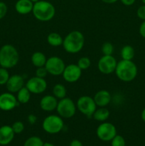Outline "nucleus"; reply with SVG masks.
Instances as JSON below:
<instances>
[{"label": "nucleus", "instance_id": "9", "mask_svg": "<svg viewBox=\"0 0 145 146\" xmlns=\"http://www.w3.org/2000/svg\"><path fill=\"white\" fill-rule=\"evenodd\" d=\"M45 67L48 74L54 76H58L63 74L65 69V64L62 58L53 56L47 58Z\"/></svg>", "mask_w": 145, "mask_h": 146}, {"label": "nucleus", "instance_id": "17", "mask_svg": "<svg viewBox=\"0 0 145 146\" xmlns=\"http://www.w3.org/2000/svg\"><path fill=\"white\" fill-rule=\"evenodd\" d=\"M14 131L10 125H3L0 127V145H9L14 138Z\"/></svg>", "mask_w": 145, "mask_h": 146}, {"label": "nucleus", "instance_id": "35", "mask_svg": "<svg viewBox=\"0 0 145 146\" xmlns=\"http://www.w3.org/2000/svg\"><path fill=\"white\" fill-rule=\"evenodd\" d=\"M139 32L141 36L145 38V21H143L140 24L139 28Z\"/></svg>", "mask_w": 145, "mask_h": 146}, {"label": "nucleus", "instance_id": "29", "mask_svg": "<svg viewBox=\"0 0 145 146\" xmlns=\"http://www.w3.org/2000/svg\"><path fill=\"white\" fill-rule=\"evenodd\" d=\"M111 145L112 146H125L126 145V142L122 135H117V134L112 140L111 141Z\"/></svg>", "mask_w": 145, "mask_h": 146}, {"label": "nucleus", "instance_id": "32", "mask_svg": "<svg viewBox=\"0 0 145 146\" xmlns=\"http://www.w3.org/2000/svg\"><path fill=\"white\" fill-rule=\"evenodd\" d=\"M7 11H8V7L6 3L3 1H0V19H2L7 15Z\"/></svg>", "mask_w": 145, "mask_h": 146}, {"label": "nucleus", "instance_id": "2", "mask_svg": "<svg viewBox=\"0 0 145 146\" xmlns=\"http://www.w3.org/2000/svg\"><path fill=\"white\" fill-rule=\"evenodd\" d=\"M85 45V36L79 31H72L68 33L63 41V47L67 53L77 54L80 52Z\"/></svg>", "mask_w": 145, "mask_h": 146}, {"label": "nucleus", "instance_id": "43", "mask_svg": "<svg viewBox=\"0 0 145 146\" xmlns=\"http://www.w3.org/2000/svg\"><path fill=\"white\" fill-rule=\"evenodd\" d=\"M0 67H1V66H0Z\"/></svg>", "mask_w": 145, "mask_h": 146}, {"label": "nucleus", "instance_id": "16", "mask_svg": "<svg viewBox=\"0 0 145 146\" xmlns=\"http://www.w3.org/2000/svg\"><path fill=\"white\" fill-rule=\"evenodd\" d=\"M93 99L98 107H106L112 101V95L107 90H100L95 94Z\"/></svg>", "mask_w": 145, "mask_h": 146}, {"label": "nucleus", "instance_id": "22", "mask_svg": "<svg viewBox=\"0 0 145 146\" xmlns=\"http://www.w3.org/2000/svg\"><path fill=\"white\" fill-rule=\"evenodd\" d=\"M63 38L58 33L51 32L47 36V42L51 46H61L63 45Z\"/></svg>", "mask_w": 145, "mask_h": 146}, {"label": "nucleus", "instance_id": "27", "mask_svg": "<svg viewBox=\"0 0 145 146\" xmlns=\"http://www.w3.org/2000/svg\"><path fill=\"white\" fill-rule=\"evenodd\" d=\"M9 77L10 75L8 69L0 67V86L6 85Z\"/></svg>", "mask_w": 145, "mask_h": 146}, {"label": "nucleus", "instance_id": "41", "mask_svg": "<svg viewBox=\"0 0 145 146\" xmlns=\"http://www.w3.org/2000/svg\"><path fill=\"white\" fill-rule=\"evenodd\" d=\"M31 1H32L33 3H36V2H37V1H39V0H31Z\"/></svg>", "mask_w": 145, "mask_h": 146}, {"label": "nucleus", "instance_id": "24", "mask_svg": "<svg viewBox=\"0 0 145 146\" xmlns=\"http://www.w3.org/2000/svg\"><path fill=\"white\" fill-rule=\"evenodd\" d=\"M67 90L65 86L61 84H57L53 87V95L57 99H62L66 97Z\"/></svg>", "mask_w": 145, "mask_h": 146}, {"label": "nucleus", "instance_id": "15", "mask_svg": "<svg viewBox=\"0 0 145 146\" xmlns=\"http://www.w3.org/2000/svg\"><path fill=\"white\" fill-rule=\"evenodd\" d=\"M58 102V99L53 95H45L41 98L39 105L43 111L51 112L56 110Z\"/></svg>", "mask_w": 145, "mask_h": 146}, {"label": "nucleus", "instance_id": "18", "mask_svg": "<svg viewBox=\"0 0 145 146\" xmlns=\"http://www.w3.org/2000/svg\"><path fill=\"white\" fill-rule=\"evenodd\" d=\"M34 4L31 0H18L15 4V10L21 15L28 14L32 12Z\"/></svg>", "mask_w": 145, "mask_h": 146}, {"label": "nucleus", "instance_id": "25", "mask_svg": "<svg viewBox=\"0 0 145 146\" xmlns=\"http://www.w3.org/2000/svg\"><path fill=\"white\" fill-rule=\"evenodd\" d=\"M44 143V141L39 137L31 136L26 140L24 146H43Z\"/></svg>", "mask_w": 145, "mask_h": 146}, {"label": "nucleus", "instance_id": "1", "mask_svg": "<svg viewBox=\"0 0 145 146\" xmlns=\"http://www.w3.org/2000/svg\"><path fill=\"white\" fill-rule=\"evenodd\" d=\"M115 73L120 81L131 82L136 78L138 74V68L135 63L132 61L122 59L117 62Z\"/></svg>", "mask_w": 145, "mask_h": 146}, {"label": "nucleus", "instance_id": "8", "mask_svg": "<svg viewBox=\"0 0 145 146\" xmlns=\"http://www.w3.org/2000/svg\"><path fill=\"white\" fill-rule=\"evenodd\" d=\"M98 138L104 142L111 141L117 135V129L115 125L109 122H102L100 124L96 130Z\"/></svg>", "mask_w": 145, "mask_h": 146}, {"label": "nucleus", "instance_id": "10", "mask_svg": "<svg viewBox=\"0 0 145 146\" xmlns=\"http://www.w3.org/2000/svg\"><path fill=\"white\" fill-rule=\"evenodd\" d=\"M117 61L112 55H103L98 62V68L100 73L109 75L115 72Z\"/></svg>", "mask_w": 145, "mask_h": 146}, {"label": "nucleus", "instance_id": "36", "mask_svg": "<svg viewBox=\"0 0 145 146\" xmlns=\"http://www.w3.org/2000/svg\"><path fill=\"white\" fill-rule=\"evenodd\" d=\"M135 1L136 0H120V1L122 2V4H124L125 6H132L134 4Z\"/></svg>", "mask_w": 145, "mask_h": 146}, {"label": "nucleus", "instance_id": "20", "mask_svg": "<svg viewBox=\"0 0 145 146\" xmlns=\"http://www.w3.org/2000/svg\"><path fill=\"white\" fill-rule=\"evenodd\" d=\"M110 113L109 111L105 107H99L97 108L95 111L92 115V118L99 122H105L109 118Z\"/></svg>", "mask_w": 145, "mask_h": 146}, {"label": "nucleus", "instance_id": "23", "mask_svg": "<svg viewBox=\"0 0 145 146\" xmlns=\"http://www.w3.org/2000/svg\"><path fill=\"white\" fill-rule=\"evenodd\" d=\"M122 59L132 61L135 55L134 48L130 45H125L122 48L120 51Z\"/></svg>", "mask_w": 145, "mask_h": 146}, {"label": "nucleus", "instance_id": "14", "mask_svg": "<svg viewBox=\"0 0 145 146\" xmlns=\"http://www.w3.org/2000/svg\"><path fill=\"white\" fill-rule=\"evenodd\" d=\"M24 79L21 75L18 74H14V75L10 76L8 81H7L6 86L9 92L17 93L21 88L24 86Z\"/></svg>", "mask_w": 145, "mask_h": 146}, {"label": "nucleus", "instance_id": "21", "mask_svg": "<svg viewBox=\"0 0 145 146\" xmlns=\"http://www.w3.org/2000/svg\"><path fill=\"white\" fill-rule=\"evenodd\" d=\"M16 99L19 104H26L29 102L31 99V94L29 90L24 86L16 93Z\"/></svg>", "mask_w": 145, "mask_h": 146}, {"label": "nucleus", "instance_id": "7", "mask_svg": "<svg viewBox=\"0 0 145 146\" xmlns=\"http://www.w3.org/2000/svg\"><path fill=\"white\" fill-rule=\"evenodd\" d=\"M76 106L77 109L88 118L92 117L94 112L98 108L93 98L89 96H82L80 97L77 101Z\"/></svg>", "mask_w": 145, "mask_h": 146}, {"label": "nucleus", "instance_id": "11", "mask_svg": "<svg viewBox=\"0 0 145 146\" xmlns=\"http://www.w3.org/2000/svg\"><path fill=\"white\" fill-rule=\"evenodd\" d=\"M25 86L31 94H41L46 90L48 84L45 78H39L35 76L28 80Z\"/></svg>", "mask_w": 145, "mask_h": 146}, {"label": "nucleus", "instance_id": "37", "mask_svg": "<svg viewBox=\"0 0 145 146\" xmlns=\"http://www.w3.org/2000/svg\"><path fill=\"white\" fill-rule=\"evenodd\" d=\"M70 146H83L82 145V142L81 141H80L79 140H72V141L71 142V143H70Z\"/></svg>", "mask_w": 145, "mask_h": 146}, {"label": "nucleus", "instance_id": "39", "mask_svg": "<svg viewBox=\"0 0 145 146\" xmlns=\"http://www.w3.org/2000/svg\"><path fill=\"white\" fill-rule=\"evenodd\" d=\"M141 118L142 120L145 123V108L142 110V113H141Z\"/></svg>", "mask_w": 145, "mask_h": 146}, {"label": "nucleus", "instance_id": "13", "mask_svg": "<svg viewBox=\"0 0 145 146\" xmlns=\"http://www.w3.org/2000/svg\"><path fill=\"white\" fill-rule=\"evenodd\" d=\"M62 76L66 82L75 83L82 76V70L77 64H71L65 66Z\"/></svg>", "mask_w": 145, "mask_h": 146}, {"label": "nucleus", "instance_id": "38", "mask_svg": "<svg viewBox=\"0 0 145 146\" xmlns=\"http://www.w3.org/2000/svg\"><path fill=\"white\" fill-rule=\"evenodd\" d=\"M101 1H102V2L105 3V4H114V3L117 2L118 0H101Z\"/></svg>", "mask_w": 145, "mask_h": 146}, {"label": "nucleus", "instance_id": "34", "mask_svg": "<svg viewBox=\"0 0 145 146\" xmlns=\"http://www.w3.org/2000/svg\"><path fill=\"white\" fill-rule=\"evenodd\" d=\"M27 120H28V122L31 125H34V124L37 122V117L36 115L31 113L28 115Z\"/></svg>", "mask_w": 145, "mask_h": 146}, {"label": "nucleus", "instance_id": "30", "mask_svg": "<svg viewBox=\"0 0 145 146\" xmlns=\"http://www.w3.org/2000/svg\"><path fill=\"white\" fill-rule=\"evenodd\" d=\"M11 128H12L14 133L19 134L24 131L25 127H24V124L23 122H21V121H16L11 125Z\"/></svg>", "mask_w": 145, "mask_h": 146}, {"label": "nucleus", "instance_id": "4", "mask_svg": "<svg viewBox=\"0 0 145 146\" xmlns=\"http://www.w3.org/2000/svg\"><path fill=\"white\" fill-rule=\"evenodd\" d=\"M32 13L34 17L38 21H48L55 16V9L49 1L39 0L34 4Z\"/></svg>", "mask_w": 145, "mask_h": 146}, {"label": "nucleus", "instance_id": "40", "mask_svg": "<svg viewBox=\"0 0 145 146\" xmlns=\"http://www.w3.org/2000/svg\"><path fill=\"white\" fill-rule=\"evenodd\" d=\"M43 146H55V145H54L53 143H51L45 142V143H44Z\"/></svg>", "mask_w": 145, "mask_h": 146}, {"label": "nucleus", "instance_id": "6", "mask_svg": "<svg viewBox=\"0 0 145 146\" xmlns=\"http://www.w3.org/2000/svg\"><path fill=\"white\" fill-rule=\"evenodd\" d=\"M77 111L76 104L68 97L60 99L57 105L56 111L58 115L63 118H71L75 115Z\"/></svg>", "mask_w": 145, "mask_h": 146}, {"label": "nucleus", "instance_id": "33", "mask_svg": "<svg viewBox=\"0 0 145 146\" xmlns=\"http://www.w3.org/2000/svg\"><path fill=\"white\" fill-rule=\"evenodd\" d=\"M136 15H137L138 18L143 20V21H145V4L140 6V7L137 9Z\"/></svg>", "mask_w": 145, "mask_h": 146}, {"label": "nucleus", "instance_id": "28", "mask_svg": "<svg viewBox=\"0 0 145 146\" xmlns=\"http://www.w3.org/2000/svg\"><path fill=\"white\" fill-rule=\"evenodd\" d=\"M102 53L103 55H112L114 52V46L111 42H105L102 46Z\"/></svg>", "mask_w": 145, "mask_h": 146}, {"label": "nucleus", "instance_id": "12", "mask_svg": "<svg viewBox=\"0 0 145 146\" xmlns=\"http://www.w3.org/2000/svg\"><path fill=\"white\" fill-rule=\"evenodd\" d=\"M16 97L10 92L0 94V110L3 111H12L18 106Z\"/></svg>", "mask_w": 145, "mask_h": 146}, {"label": "nucleus", "instance_id": "19", "mask_svg": "<svg viewBox=\"0 0 145 146\" xmlns=\"http://www.w3.org/2000/svg\"><path fill=\"white\" fill-rule=\"evenodd\" d=\"M46 61L47 58L45 55L44 53L41 52V51H36L31 55V61L33 65L36 67V68L45 66Z\"/></svg>", "mask_w": 145, "mask_h": 146}, {"label": "nucleus", "instance_id": "26", "mask_svg": "<svg viewBox=\"0 0 145 146\" xmlns=\"http://www.w3.org/2000/svg\"><path fill=\"white\" fill-rule=\"evenodd\" d=\"M77 65L81 70H87L90 68L91 65V61L88 57L82 56L78 59Z\"/></svg>", "mask_w": 145, "mask_h": 146}, {"label": "nucleus", "instance_id": "5", "mask_svg": "<svg viewBox=\"0 0 145 146\" xmlns=\"http://www.w3.org/2000/svg\"><path fill=\"white\" fill-rule=\"evenodd\" d=\"M64 127L63 118L59 115L51 114L44 119L42 128L45 132L49 134H57L61 132Z\"/></svg>", "mask_w": 145, "mask_h": 146}, {"label": "nucleus", "instance_id": "42", "mask_svg": "<svg viewBox=\"0 0 145 146\" xmlns=\"http://www.w3.org/2000/svg\"><path fill=\"white\" fill-rule=\"evenodd\" d=\"M142 1L144 4H145V0H142Z\"/></svg>", "mask_w": 145, "mask_h": 146}, {"label": "nucleus", "instance_id": "31", "mask_svg": "<svg viewBox=\"0 0 145 146\" xmlns=\"http://www.w3.org/2000/svg\"><path fill=\"white\" fill-rule=\"evenodd\" d=\"M48 74V73L45 66L38 67V68H36V76L39 77V78H44Z\"/></svg>", "mask_w": 145, "mask_h": 146}, {"label": "nucleus", "instance_id": "3", "mask_svg": "<svg viewBox=\"0 0 145 146\" xmlns=\"http://www.w3.org/2000/svg\"><path fill=\"white\" fill-rule=\"evenodd\" d=\"M19 61V54L16 48L11 44H4L0 48V66L3 68H14Z\"/></svg>", "mask_w": 145, "mask_h": 146}]
</instances>
